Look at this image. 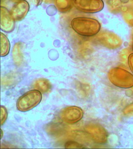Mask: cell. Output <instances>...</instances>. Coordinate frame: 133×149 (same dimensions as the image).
<instances>
[{"label": "cell", "mask_w": 133, "mask_h": 149, "mask_svg": "<svg viewBox=\"0 0 133 149\" xmlns=\"http://www.w3.org/2000/svg\"><path fill=\"white\" fill-rule=\"evenodd\" d=\"M70 26L77 34L86 37L97 35L101 27L100 23L96 19L85 17H74L71 21Z\"/></svg>", "instance_id": "cell-1"}, {"label": "cell", "mask_w": 133, "mask_h": 149, "mask_svg": "<svg viewBox=\"0 0 133 149\" xmlns=\"http://www.w3.org/2000/svg\"><path fill=\"white\" fill-rule=\"evenodd\" d=\"M108 78L113 85L119 88L129 89L133 86V74L124 68H111L108 73Z\"/></svg>", "instance_id": "cell-2"}, {"label": "cell", "mask_w": 133, "mask_h": 149, "mask_svg": "<svg viewBox=\"0 0 133 149\" xmlns=\"http://www.w3.org/2000/svg\"><path fill=\"white\" fill-rule=\"evenodd\" d=\"M42 100L41 92L33 90L27 92L18 99L17 107L19 111H28L38 105Z\"/></svg>", "instance_id": "cell-3"}, {"label": "cell", "mask_w": 133, "mask_h": 149, "mask_svg": "<svg viewBox=\"0 0 133 149\" xmlns=\"http://www.w3.org/2000/svg\"><path fill=\"white\" fill-rule=\"evenodd\" d=\"M94 40L101 46L112 50L119 48L123 44L122 39L118 34L107 30L100 31Z\"/></svg>", "instance_id": "cell-4"}, {"label": "cell", "mask_w": 133, "mask_h": 149, "mask_svg": "<svg viewBox=\"0 0 133 149\" xmlns=\"http://www.w3.org/2000/svg\"><path fill=\"white\" fill-rule=\"evenodd\" d=\"M85 130L92 140L96 144H106L108 140V134L105 128L97 123H91L86 125Z\"/></svg>", "instance_id": "cell-5"}, {"label": "cell", "mask_w": 133, "mask_h": 149, "mask_svg": "<svg viewBox=\"0 0 133 149\" xmlns=\"http://www.w3.org/2000/svg\"><path fill=\"white\" fill-rule=\"evenodd\" d=\"M74 5L80 12L93 14L102 10L104 3L103 0H74Z\"/></svg>", "instance_id": "cell-6"}, {"label": "cell", "mask_w": 133, "mask_h": 149, "mask_svg": "<svg viewBox=\"0 0 133 149\" xmlns=\"http://www.w3.org/2000/svg\"><path fill=\"white\" fill-rule=\"evenodd\" d=\"M83 114V111L79 107H68L60 111V117L65 123L74 124L81 120Z\"/></svg>", "instance_id": "cell-7"}, {"label": "cell", "mask_w": 133, "mask_h": 149, "mask_svg": "<svg viewBox=\"0 0 133 149\" xmlns=\"http://www.w3.org/2000/svg\"><path fill=\"white\" fill-rule=\"evenodd\" d=\"M15 20L10 11L6 7H1V29L4 32L10 33L15 28Z\"/></svg>", "instance_id": "cell-8"}, {"label": "cell", "mask_w": 133, "mask_h": 149, "mask_svg": "<svg viewBox=\"0 0 133 149\" xmlns=\"http://www.w3.org/2000/svg\"><path fill=\"white\" fill-rule=\"evenodd\" d=\"M29 5L26 0H22L16 2L10 10V13L15 21L22 20L29 12Z\"/></svg>", "instance_id": "cell-9"}, {"label": "cell", "mask_w": 133, "mask_h": 149, "mask_svg": "<svg viewBox=\"0 0 133 149\" xmlns=\"http://www.w3.org/2000/svg\"><path fill=\"white\" fill-rule=\"evenodd\" d=\"M23 45L22 43L18 42L15 43L13 47L12 51V57L14 63L16 66H21L23 62V54H22Z\"/></svg>", "instance_id": "cell-10"}, {"label": "cell", "mask_w": 133, "mask_h": 149, "mask_svg": "<svg viewBox=\"0 0 133 149\" xmlns=\"http://www.w3.org/2000/svg\"><path fill=\"white\" fill-rule=\"evenodd\" d=\"M33 86L36 90L43 93H48L51 90L52 86L50 81L44 78H39L36 80Z\"/></svg>", "instance_id": "cell-11"}, {"label": "cell", "mask_w": 133, "mask_h": 149, "mask_svg": "<svg viewBox=\"0 0 133 149\" xmlns=\"http://www.w3.org/2000/svg\"><path fill=\"white\" fill-rule=\"evenodd\" d=\"M54 4L58 11L65 13L74 7V0H55Z\"/></svg>", "instance_id": "cell-12"}, {"label": "cell", "mask_w": 133, "mask_h": 149, "mask_svg": "<svg viewBox=\"0 0 133 149\" xmlns=\"http://www.w3.org/2000/svg\"><path fill=\"white\" fill-rule=\"evenodd\" d=\"M10 45L8 38L5 34L1 32V56L5 57L8 54L10 50Z\"/></svg>", "instance_id": "cell-13"}, {"label": "cell", "mask_w": 133, "mask_h": 149, "mask_svg": "<svg viewBox=\"0 0 133 149\" xmlns=\"http://www.w3.org/2000/svg\"><path fill=\"white\" fill-rule=\"evenodd\" d=\"M122 17L129 26L133 27V10L130 8L122 9Z\"/></svg>", "instance_id": "cell-14"}, {"label": "cell", "mask_w": 133, "mask_h": 149, "mask_svg": "<svg viewBox=\"0 0 133 149\" xmlns=\"http://www.w3.org/2000/svg\"><path fill=\"white\" fill-rule=\"evenodd\" d=\"M122 113L124 117L127 118L133 117V102L128 104L122 110Z\"/></svg>", "instance_id": "cell-15"}, {"label": "cell", "mask_w": 133, "mask_h": 149, "mask_svg": "<svg viewBox=\"0 0 133 149\" xmlns=\"http://www.w3.org/2000/svg\"><path fill=\"white\" fill-rule=\"evenodd\" d=\"M16 76V74H8V76H6L4 78V79H2V84L5 83L6 81H7L6 83L4 85H7V86H10L13 84L15 83L16 82V81L18 79V77L16 76L15 77V76Z\"/></svg>", "instance_id": "cell-16"}, {"label": "cell", "mask_w": 133, "mask_h": 149, "mask_svg": "<svg viewBox=\"0 0 133 149\" xmlns=\"http://www.w3.org/2000/svg\"><path fill=\"white\" fill-rule=\"evenodd\" d=\"M8 117V111L5 107L1 106V125L5 123Z\"/></svg>", "instance_id": "cell-17"}, {"label": "cell", "mask_w": 133, "mask_h": 149, "mask_svg": "<svg viewBox=\"0 0 133 149\" xmlns=\"http://www.w3.org/2000/svg\"><path fill=\"white\" fill-rule=\"evenodd\" d=\"M65 147L66 148H83L84 146L78 143L74 142H68L65 144Z\"/></svg>", "instance_id": "cell-18"}, {"label": "cell", "mask_w": 133, "mask_h": 149, "mask_svg": "<svg viewBox=\"0 0 133 149\" xmlns=\"http://www.w3.org/2000/svg\"><path fill=\"white\" fill-rule=\"evenodd\" d=\"M128 66L129 67L132 73L133 74V53H131L128 58Z\"/></svg>", "instance_id": "cell-19"}, {"label": "cell", "mask_w": 133, "mask_h": 149, "mask_svg": "<svg viewBox=\"0 0 133 149\" xmlns=\"http://www.w3.org/2000/svg\"><path fill=\"white\" fill-rule=\"evenodd\" d=\"M43 1V0H28L27 2L35 6H38L41 4Z\"/></svg>", "instance_id": "cell-20"}, {"label": "cell", "mask_w": 133, "mask_h": 149, "mask_svg": "<svg viewBox=\"0 0 133 149\" xmlns=\"http://www.w3.org/2000/svg\"><path fill=\"white\" fill-rule=\"evenodd\" d=\"M43 1L46 3H54L55 0H43Z\"/></svg>", "instance_id": "cell-21"}, {"label": "cell", "mask_w": 133, "mask_h": 149, "mask_svg": "<svg viewBox=\"0 0 133 149\" xmlns=\"http://www.w3.org/2000/svg\"><path fill=\"white\" fill-rule=\"evenodd\" d=\"M11 2H13V3H15L16 2H19L20 1H22V0H10Z\"/></svg>", "instance_id": "cell-22"}, {"label": "cell", "mask_w": 133, "mask_h": 149, "mask_svg": "<svg viewBox=\"0 0 133 149\" xmlns=\"http://www.w3.org/2000/svg\"><path fill=\"white\" fill-rule=\"evenodd\" d=\"M132 51H133V39H132Z\"/></svg>", "instance_id": "cell-23"}, {"label": "cell", "mask_w": 133, "mask_h": 149, "mask_svg": "<svg viewBox=\"0 0 133 149\" xmlns=\"http://www.w3.org/2000/svg\"><path fill=\"white\" fill-rule=\"evenodd\" d=\"M130 90H131V91L132 93V94L133 95V86L132 87V88H130Z\"/></svg>", "instance_id": "cell-24"}, {"label": "cell", "mask_w": 133, "mask_h": 149, "mask_svg": "<svg viewBox=\"0 0 133 149\" xmlns=\"http://www.w3.org/2000/svg\"><path fill=\"white\" fill-rule=\"evenodd\" d=\"M132 1L133 2V0H132Z\"/></svg>", "instance_id": "cell-25"}]
</instances>
